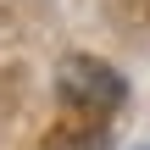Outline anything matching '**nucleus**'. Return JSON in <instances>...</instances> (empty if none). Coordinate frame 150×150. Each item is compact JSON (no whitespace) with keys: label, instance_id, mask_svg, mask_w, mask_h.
<instances>
[{"label":"nucleus","instance_id":"1","mask_svg":"<svg viewBox=\"0 0 150 150\" xmlns=\"http://www.w3.org/2000/svg\"><path fill=\"white\" fill-rule=\"evenodd\" d=\"M122 95H128V83H122L117 67H106V61H95V56H67V61H56V100H61V106L106 111V106H117Z\"/></svg>","mask_w":150,"mask_h":150}]
</instances>
